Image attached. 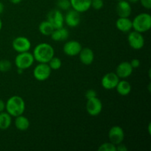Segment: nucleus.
Instances as JSON below:
<instances>
[{"label":"nucleus","instance_id":"1","mask_svg":"<svg viewBox=\"0 0 151 151\" xmlns=\"http://www.w3.org/2000/svg\"><path fill=\"white\" fill-rule=\"evenodd\" d=\"M32 55L38 63H48L55 56V50L48 43H41L35 47Z\"/></svg>","mask_w":151,"mask_h":151},{"label":"nucleus","instance_id":"2","mask_svg":"<svg viewBox=\"0 0 151 151\" xmlns=\"http://www.w3.org/2000/svg\"><path fill=\"white\" fill-rule=\"evenodd\" d=\"M25 102L22 97L14 95L10 97L5 103V110L13 117L23 114L25 110Z\"/></svg>","mask_w":151,"mask_h":151},{"label":"nucleus","instance_id":"3","mask_svg":"<svg viewBox=\"0 0 151 151\" xmlns=\"http://www.w3.org/2000/svg\"><path fill=\"white\" fill-rule=\"evenodd\" d=\"M151 28V16L147 13L137 15L132 21V29L139 32H147Z\"/></svg>","mask_w":151,"mask_h":151},{"label":"nucleus","instance_id":"4","mask_svg":"<svg viewBox=\"0 0 151 151\" xmlns=\"http://www.w3.org/2000/svg\"><path fill=\"white\" fill-rule=\"evenodd\" d=\"M35 59L33 55L29 51L19 53L15 58V64L16 67L22 70H25L31 67Z\"/></svg>","mask_w":151,"mask_h":151},{"label":"nucleus","instance_id":"5","mask_svg":"<svg viewBox=\"0 0 151 151\" xmlns=\"http://www.w3.org/2000/svg\"><path fill=\"white\" fill-rule=\"evenodd\" d=\"M52 69L48 63H39L33 69V76L37 81H47L51 75Z\"/></svg>","mask_w":151,"mask_h":151},{"label":"nucleus","instance_id":"6","mask_svg":"<svg viewBox=\"0 0 151 151\" xmlns=\"http://www.w3.org/2000/svg\"><path fill=\"white\" fill-rule=\"evenodd\" d=\"M86 109L87 113L91 116H98L103 110V104H102L101 100L97 97L88 99L87 100Z\"/></svg>","mask_w":151,"mask_h":151},{"label":"nucleus","instance_id":"7","mask_svg":"<svg viewBox=\"0 0 151 151\" xmlns=\"http://www.w3.org/2000/svg\"><path fill=\"white\" fill-rule=\"evenodd\" d=\"M47 21L51 24L55 29L63 27L64 24V16L60 10L54 9L47 14Z\"/></svg>","mask_w":151,"mask_h":151},{"label":"nucleus","instance_id":"8","mask_svg":"<svg viewBox=\"0 0 151 151\" xmlns=\"http://www.w3.org/2000/svg\"><path fill=\"white\" fill-rule=\"evenodd\" d=\"M128 42L134 50H141L145 45V38L141 32L137 31L130 32L128 35Z\"/></svg>","mask_w":151,"mask_h":151},{"label":"nucleus","instance_id":"9","mask_svg":"<svg viewBox=\"0 0 151 151\" xmlns=\"http://www.w3.org/2000/svg\"><path fill=\"white\" fill-rule=\"evenodd\" d=\"M13 49L18 53L29 51L31 48V42L27 37L19 36L14 38L12 43Z\"/></svg>","mask_w":151,"mask_h":151},{"label":"nucleus","instance_id":"10","mask_svg":"<svg viewBox=\"0 0 151 151\" xmlns=\"http://www.w3.org/2000/svg\"><path fill=\"white\" fill-rule=\"evenodd\" d=\"M125 138V133L122 127L114 125L111 127L109 131V139L111 143L115 145L122 143Z\"/></svg>","mask_w":151,"mask_h":151},{"label":"nucleus","instance_id":"11","mask_svg":"<svg viewBox=\"0 0 151 151\" xmlns=\"http://www.w3.org/2000/svg\"><path fill=\"white\" fill-rule=\"evenodd\" d=\"M119 81V78L115 72H109L102 78L101 85L105 89L111 90L116 88Z\"/></svg>","mask_w":151,"mask_h":151},{"label":"nucleus","instance_id":"12","mask_svg":"<svg viewBox=\"0 0 151 151\" xmlns=\"http://www.w3.org/2000/svg\"><path fill=\"white\" fill-rule=\"evenodd\" d=\"M82 48V45L79 41L72 40L65 43L63 47V51L65 55L72 57L78 55Z\"/></svg>","mask_w":151,"mask_h":151},{"label":"nucleus","instance_id":"13","mask_svg":"<svg viewBox=\"0 0 151 151\" xmlns=\"http://www.w3.org/2000/svg\"><path fill=\"white\" fill-rule=\"evenodd\" d=\"M64 22L69 27H76L81 23V16L79 12L73 10H68L64 17Z\"/></svg>","mask_w":151,"mask_h":151},{"label":"nucleus","instance_id":"14","mask_svg":"<svg viewBox=\"0 0 151 151\" xmlns=\"http://www.w3.org/2000/svg\"><path fill=\"white\" fill-rule=\"evenodd\" d=\"M134 69L131 66L130 62L128 61H123L121 62L116 69V72L118 77L122 79H125V78H128L132 75V72Z\"/></svg>","mask_w":151,"mask_h":151},{"label":"nucleus","instance_id":"15","mask_svg":"<svg viewBox=\"0 0 151 151\" xmlns=\"http://www.w3.org/2000/svg\"><path fill=\"white\" fill-rule=\"evenodd\" d=\"M116 11L119 17H129L132 12L131 3L127 0H119L116 4Z\"/></svg>","mask_w":151,"mask_h":151},{"label":"nucleus","instance_id":"16","mask_svg":"<svg viewBox=\"0 0 151 151\" xmlns=\"http://www.w3.org/2000/svg\"><path fill=\"white\" fill-rule=\"evenodd\" d=\"M71 7L80 13L88 11L91 7V0H69Z\"/></svg>","mask_w":151,"mask_h":151},{"label":"nucleus","instance_id":"17","mask_svg":"<svg viewBox=\"0 0 151 151\" xmlns=\"http://www.w3.org/2000/svg\"><path fill=\"white\" fill-rule=\"evenodd\" d=\"M78 55H79V59L81 63L86 66L91 65L94 60V52L91 49L88 48V47L82 48Z\"/></svg>","mask_w":151,"mask_h":151},{"label":"nucleus","instance_id":"18","mask_svg":"<svg viewBox=\"0 0 151 151\" xmlns=\"http://www.w3.org/2000/svg\"><path fill=\"white\" fill-rule=\"evenodd\" d=\"M116 27L122 32H128L132 29V21L128 17H119L116 22Z\"/></svg>","mask_w":151,"mask_h":151},{"label":"nucleus","instance_id":"19","mask_svg":"<svg viewBox=\"0 0 151 151\" xmlns=\"http://www.w3.org/2000/svg\"><path fill=\"white\" fill-rule=\"evenodd\" d=\"M52 39L55 41H64L68 39L69 36V32L66 28L60 27L58 29H55L51 35Z\"/></svg>","mask_w":151,"mask_h":151},{"label":"nucleus","instance_id":"20","mask_svg":"<svg viewBox=\"0 0 151 151\" xmlns=\"http://www.w3.org/2000/svg\"><path fill=\"white\" fill-rule=\"evenodd\" d=\"M29 120L27 117L23 116V114L16 116L15 119V125L18 130L21 131H24L29 128Z\"/></svg>","mask_w":151,"mask_h":151},{"label":"nucleus","instance_id":"21","mask_svg":"<svg viewBox=\"0 0 151 151\" xmlns=\"http://www.w3.org/2000/svg\"><path fill=\"white\" fill-rule=\"evenodd\" d=\"M115 88L116 89L118 94L122 96L128 95L131 91V86L130 83L126 81H124V80L122 81L119 80V83Z\"/></svg>","mask_w":151,"mask_h":151},{"label":"nucleus","instance_id":"22","mask_svg":"<svg viewBox=\"0 0 151 151\" xmlns=\"http://www.w3.org/2000/svg\"><path fill=\"white\" fill-rule=\"evenodd\" d=\"M12 123V116L7 111L0 113V129L7 130Z\"/></svg>","mask_w":151,"mask_h":151},{"label":"nucleus","instance_id":"23","mask_svg":"<svg viewBox=\"0 0 151 151\" xmlns=\"http://www.w3.org/2000/svg\"><path fill=\"white\" fill-rule=\"evenodd\" d=\"M54 29L55 28L53 27L52 25L47 20L41 22L38 26V30L44 35H50Z\"/></svg>","mask_w":151,"mask_h":151},{"label":"nucleus","instance_id":"24","mask_svg":"<svg viewBox=\"0 0 151 151\" xmlns=\"http://www.w3.org/2000/svg\"><path fill=\"white\" fill-rule=\"evenodd\" d=\"M48 65L50 66L52 70H58L62 66V61L59 58L53 57L50 61L48 62Z\"/></svg>","mask_w":151,"mask_h":151},{"label":"nucleus","instance_id":"25","mask_svg":"<svg viewBox=\"0 0 151 151\" xmlns=\"http://www.w3.org/2000/svg\"><path fill=\"white\" fill-rule=\"evenodd\" d=\"M12 63L8 60H0V72H6L11 69Z\"/></svg>","mask_w":151,"mask_h":151},{"label":"nucleus","instance_id":"26","mask_svg":"<svg viewBox=\"0 0 151 151\" xmlns=\"http://www.w3.org/2000/svg\"><path fill=\"white\" fill-rule=\"evenodd\" d=\"M98 150L100 151H116V145L111 143V142H105L102 144L100 147H98Z\"/></svg>","mask_w":151,"mask_h":151},{"label":"nucleus","instance_id":"27","mask_svg":"<svg viewBox=\"0 0 151 151\" xmlns=\"http://www.w3.org/2000/svg\"><path fill=\"white\" fill-rule=\"evenodd\" d=\"M57 6L60 10H68L71 7L70 1L69 0H58Z\"/></svg>","mask_w":151,"mask_h":151},{"label":"nucleus","instance_id":"28","mask_svg":"<svg viewBox=\"0 0 151 151\" xmlns=\"http://www.w3.org/2000/svg\"><path fill=\"white\" fill-rule=\"evenodd\" d=\"M103 6H104V1H103V0H91V7L94 8V10H101L103 7Z\"/></svg>","mask_w":151,"mask_h":151},{"label":"nucleus","instance_id":"29","mask_svg":"<svg viewBox=\"0 0 151 151\" xmlns=\"http://www.w3.org/2000/svg\"><path fill=\"white\" fill-rule=\"evenodd\" d=\"M85 96L87 100H88V99L97 97V92H96L95 90L94 89H88V91H86V92Z\"/></svg>","mask_w":151,"mask_h":151},{"label":"nucleus","instance_id":"30","mask_svg":"<svg viewBox=\"0 0 151 151\" xmlns=\"http://www.w3.org/2000/svg\"><path fill=\"white\" fill-rule=\"evenodd\" d=\"M142 6L145 9L150 10L151 8V0H139Z\"/></svg>","mask_w":151,"mask_h":151},{"label":"nucleus","instance_id":"31","mask_svg":"<svg viewBox=\"0 0 151 151\" xmlns=\"http://www.w3.org/2000/svg\"><path fill=\"white\" fill-rule=\"evenodd\" d=\"M130 63H131L133 69H137V68H138L140 66V60L137 58H134L133 60H131Z\"/></svg>","mask_w":151,"mask_h":151},{"label":"nucleus","instance_id":"32","mask_svg":"<svg viewBox=\"0 0 151 151\" xmlns=\"http://www.w3.org/2000/svg\"><path fill=\"white\" fill-rule=\"evenodd\" d=\"M116 148L117 151H127L128 150V147H127L124 144H122V143H120V144L116 145Z\"/></svg>","mask_w":151,"mask_h":151},{"label":"nucleus","instance_id":"33","mask_svg":"<svg viewBox=\"0 0 151 151\" xmlns=\"http://www.w3.org/2000/svg\"><path fill=\"white\" fill-rule=\"evenodd\" d=\"M5 110V103L2 100H0V113Z\"/></svg>","mask_w":151,"mask_h":151},{"label":"nucleus","instance_id":"34","mask_svg":"<svg viewBox=\"0 0 151 151\" xmlns=\"http://www.w3.org/2000/svg\"><path fill=\"white\" fill-rule=\"evenodd\" d=\"M9 1H10L12 4H19V3H20L22 0H9Z\"/></svg>","mask_w":151,"mask_h":151},{"label":"nucleus","instance_id":"35","mask_svg":"<svg viewBox=\"0 0 151 151\" xmlns=\"http://www.w3.org/2000/svg\"><path fill=\"white\" fill-rule=\"evenodd\" d=\"M4 4H2V2H1V1H0V15L3 13V11H4Z\"/></svg>","mask_w":151,"mask_h":151},{"label":"nucleus","instance_id":"36","mask_svg":"<svg viewBox=\"0 0 151 151\" xmlns=\"http://www.w3.org/2000/svg\"><path fill=\"white\" fill-rule=\"evenodd\" d=\"M127 1H128L129 3H137L138 2L139 0H127Z\"/></svg>","mask_w":151,"mask_h":151},{"label":"nucleus","instance_id":"37","mask_svg":"<svg viewBox=\"0 0 151 151\" xmlns=\"http://www.w3.org/2000/svg\"><path fill=\"white\" fill-rule=\"evenodd\" d=\"M1 28H2V22H1V19H0V31H1Z\"/></svg>","mask_w":151,"mask_h":151},{"label":"nucleus","instance_id":"38","mask_svg":"<svg viewBox=\"0 0 151 151\" xmlns=\"http://www.w3.org/2000/svg\"><path fill=\"white\" fill-rule=\"evenodd\" d=\"M24 70H22V69H18V72H19V74H22V72H23Z\"/></svg>","mask_w":151,"mask_h":151}]
</instances>
